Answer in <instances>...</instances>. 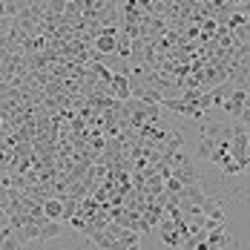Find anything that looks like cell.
Here are the masks:
<instances>
[{"label": "cell", "mask_w": 250, "mask_h": 250, "mask_svg": "<svg viewBox=\"0 0 250 250\" xmlns=\"http://www.w3.org/2000/svg\"><path fill=\"white\" fill-rule=\"evenodd\" d=\"M43 213H46V219L49 222H63V199H46L43 201Z\"/></svg>", "instance_id": "cell-8"}, {"label": "cell", "mask_w": 250, "mask_h": 250, "mask_svg": "<svg viewBox=\"0 0 250 250\" xmlns=\"http://www.w3.org/2000/svg\"><path fill=\"white\" fill-rule=\"evenodd\" d=\"M158 236H161V242H164L167 248H184V245H187V236L175 227L173 219H161V222H158Z\"/></svg>", "instance_id": "cell-1"}, {"label": "cell", "mask_w": 250, "mask_h": 250, "mask_svg": "<svg viewBox=\"0 0 250 250\" xmlns=\"http://www.w3.org/2000/svg\"><path fill=\"white\" fill-rule=\"evenodd\" d=\"M38 233H41V239H55L58 233H61V225L58 222H43V225H38Z\"/></svg>", "instance_id": "cell-10"}, {"label": "cell", "mask_w": 250, "mask_h": 250, "mask_svg": "<svg viewBox=\"0 0 250 250\" xmlns=\"http://www.w3.org/2000/svg\"><path fill=\"white\" fill-rule=\"evenodd\" d=\"M239 124H242V126H250V106H245V109H242V115H239Z\"/></svg>", "instance_id": "cell-12"}, {"label": "cell", "mask_w": 250, "mask_h": 250, "mask_svg": "<svg viewBox=\"0 0 250 250\" xmlns=\"http://www.w3.org/2000/svg\"><path fill=\"white\" fill-rule=\"evenodd\" d=\"M245 98H248V92H245V89H236V92L225 101V106H222V109H225L227 115L239 118V115H242V109H245Z\"/></svg>", "instance_id": "cell-5"}, {"label": "cell", "mask_w": 250, "mask_h": 250, "mask_svg": "<svg viewBox=\"0 0 250 250\" xmlns=\"http://www.w3.org/2000/svg\"><path fill=\"white\" fill-rule=\"evenodd\" d=\"M109 250H141V248H124V245H118V242H112V248Z\"/></svg>", "instance_id": "cell-13"}, {"label": "cell", "mask_w": 250, "mask_h": 250, "mask_svg": "<svg viewBox=\"0 0 250 250\" xmlns=\"http://www.w3.org/2000/svg\"><path fill=\"white\" fill-rule=\"evenodd\" d=\"M222 170H225L227 175H236V173H242V167H239V164H236L233 158H227L225 164H222Z\"/></svg>", "instance_id": "cell-11"}, {"label": "cell", "mask_w": 250, "mask_h": 250, "mask_svg": "<svg viewBox=\"0 0 250 250\" xmlns=\"http://www.w3.org/2000/svg\"><path fill=\"white\" fill-rule=\"evenodd\" d=\"M109 98L121 101V104L132 98V92H129V78H126V75H118V72L109 78Z\"/></svg>", "instance_id": "cell-3"}, {"label": "cell", "mask_w": 250, "mask_h": 250, "mask_svg": "<svg viewBox=\"0 0 250 250\" xmlns=\"http://www.w3.org/2000/svg\"><path fill=\"white\" fill-rule=\"evenodd\" d=\"M201 213H204V219H213V222H219V225H225V222H227L222 204H219L216 199H210V196H207V201L201 204Z\"/></svg>", "instance_id": "cell-7"}, {"label": "cell", "mask_w": 250, "mask_h": 250, "mask_svg": "<svg viewBox=\"0 0 250 250\" xmlns=\"http://www.w3.org/2000/svg\"><path fill=\"white\" fill-rule=\"evenodd\" d=\"M233 92H236V86H233L230 81H225V83H222V86H216V89H210V92H207L210 106H225V101L230 98Z\"/></svg>", "instance_id": "cell-6"}, {"label": "cell", "mask_w": 250, "mask_h": 250, "mask_svg": "<svg viewBox=\"0 0 250 250\" xmlns=\"http://www.w3.org/2000/svg\"><path fill=\"white\" fill-rule=\"evenodd\" d=\"M0 121H3V112H0Z\"/></svg>", "instance_id": "cell-14"}, {"label": "cell", "mask_w": 250, "mask_h": 250, "mask_svg": "<svg viewBox=\"0 0 250 250\" xmlns=\"http://www.w3.org/2000/svg\"><path fill=\"white\" fill-rule=\"evenodd\" d=\"M173 178L181 181V187H193V184H199V175H196V167H193V164L173 170Z\"/></svg>", "instance_id": "cell-9"}, {"label": "cell", "mask_w": 250, "mask_h": 250, "mask_svg": "<svg viewBox=\"0 0 250 250\" xmlns=\"http://www.w3.org/2000/svg\"><path fill=\"white\" fill-rule=\"evenodd\" d=\"M230 242H233V233L227 227H219V230L207 233V248L210 250H225V248H230Z\"/></svg>", "instance_id": "cell-4"}, {"label": "cell", "mask_w": 250, "mask_h": 250, "mask_svg": "<svg viewBox=\"0 0 250 250\" xmlns=\"http://www.w3.org/2000/svg\"><path fill=\"white\" fill-rule=\"evenodd\" d=\"M230 158L245 170V164H248V132H239L230 138Z\"/></svg>", "instance_id": "cell-2"}]
</instances>
